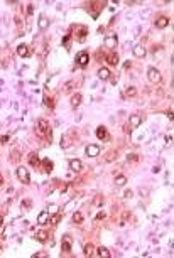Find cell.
<instances>
[{"label":"cell","mask_w":174,"mask_h":258,"mask_svg":"<svg viewBox=\"0 0 174 258\" xmlns=\"http://www.w3.org/2000/svg\"><path fill=\"white\" fill-rule=\"evenodd\" d=\"M36 132L37 135L41 137H47V142H51L52 137H51V127L46 120H37V125H36Z\"/></svg>","instance_id":"6da1fadb"},{"label":"cell","mask_w":174,"mask_h":258,"mask_svg":"<svg viewBox=\"0 0 174 258\" xmlns=\"http://www.w3.org/2000/svg\"><path fill=\"white\" fill-rule=\"evenodd\" d=\"M147 78H149V81L154 83V85H159V83L162 81V74H161V71H157L156 68L147 69Z\"/></svg>","instance_id":"7a4b0ae2"},{"label":"cell","mask_w":174,"mask_h":258,"mask_svg":"<svg viewBox=\"0 0 174 258\" xmlns=\"http://www.w3.org/2000/svg\"><path fill=\"white\" fill-rule=\"evenodd\" d=\"M15 174H17L19 181L22 182V184H29V182H31V176H29V170L26 167H19L15 170Z\"/></svg>","instance_id":"3957f363"},{"label":"cell","mask_w":174,"mask_h":258,"mask_svg":"<svg viewBox=\"0 0 174 258\" xmlns=\"http://www.w3.org/2000/svg\"><path fill=\"white\" fill-rule=\"evenodd\" d=\"M88 61H90V56H88V52H78L76 54V59H74V62H76L78 66H81V68H85L86 64H88Z\"/></svg>","instance_id":"277c9868"},{"label":"cell","mask_w":174,"mask_h":258,"mask_svg":"<svg viewBox=\"0 0 174 258\" xmlns=\"http://www.w3.org/2000/svg\"><path fill=\"white\" fill-rule=\"evenodd\" d=\"M117 44H118V37L115 34L105 37V47L107 49H115V47H117Z\"/></svg>","instance_id":"5b68a950"},{"label":"cell","mask_w":174,"mask_h":258,"mask_svg":"<svg viewBox=\"0 0 174 258\" xmlns=\"http://www.w3.org/2000/svg\"><path fill=\"white\" fill-rule=\"evenodd\" d=\"M17 54L20 57H29L32 54V51H31V47H29L27 44H20L19 47H17Z\"/></svg>","instance_id":"8992f818"},{"label":"cell","mask_w":174,"mask_h":258,"mask_svg":"<svg viewBox=\"0 0 174 258\" xmlns=\"http://www.w3.org/2000/svg\"><path fill=\"white\" fill-rule=\"evenodd\" d=\"M61 250H63L64 253H69V251H71V236H68V235H64V236H63Z\"/></svg>","instance_id":"52a82bcc"},{"label":"cell","mask_w":174,"mask_h":258,"mask_svg":"<svg viewBox=\"0 0 174 258\" xmlns=\"http://www.w3.org/2000/svg\"><path fill=\"white\" fill-rule=\"evenodd\" d=\"M27 162L32 165V167H37V165L41 164V159H39V155H37L36 152H31V153L27 155Z\"/></svg>","instance_id":"ba28073f"},{"label":"cell","mask_w":174,"mask_h":258,"mask_svg":"<svg viewBox=\"0 0 174 258\" xmlns=\"http://www.w3.org/2000/svg\"><path fill=\"white\" fill-rule=\"evenodd\" d=\"M100 153L98 145H86V157H97Z\"/></svg>","instance_id":"9c48e42d"},{"label":"cell","mask_w":174,"mask_h":258,"mask_svg":"<svg viewBox=\"0 0 174 258\" xmlns=\"http://www.w3.org/2000/svg\"><path fill=\"white\" fill-rule=\"evenodd\" d=\"M69 167H71L73 172H81V169H83L81 160L80 159H69Z\"/></svg>","instance_id":"30bf717a"},{"label":"cell","mask_w":174,"mask_h":258,"mask_svg":"<svg viewBox=\"0 0 174 258\" xmlns=\"http://www.w3.org/2000/svg\"><path fill=\"white\" fill-rule=\"evenodd\" d=\"M156 27L157 29H164V27H167V24H169V19L166 17V15H159V17L156 19Z\"/></svg>","instance_id":"8fae6325"},{"label":"cell","mask_w":174,"mask_h":258,"mask_svg":"<svg viewBox=\"0 0 174 258\" xmlns=\"http://www.w3.org/2000/svg\"><path fill=\"white\" fill-rule=\"evenodd\" d=\"M86 34H88V29H86L85 26L80 27L76 31V41L78 42H85V39H86Z\"/></svg>","instance_id":"7c38bea8"},{"label":"cell","mask_w":174,"mask_h":258,"mask_svg":"<svg viewBox=\"0 0 174 258\" xmlns=\"http://www.w3.org/2000/svg\"><path fill=\"white\" fill-rule=\"evenodd\" d=\"M97 74H98V78H100L102 81H107V80H110V78H112V73L108 71V68H100Z\"/></svg>","instance_id":"4fadbf2b"},{"label":"cell","mask_w":174,"mask_h":258,"mask_svg":"<svg viewBox=\"0 0 174 258\" xmlns=\"http://www.w3.org/2000/svg\"><path fill=\"white\" fill-rule=\"evenodd\" d=\"M132 52H134V56H135V57H140V59L147 56V51H146V47H144V46H135Z\"/></svg>","instance_id":"5bb4252c"},{"label":"cell","mask_w":174,"mask_h":258,"mask_svg":"<svg viewBox=\"0 0 174 258\" xmlns=\"http://www.w3.org/2000/svg\"><path fill=\"white\" fill-rule=\"evenodd\" d=\"M105 61L108 62L110 66H117L118 64V54H115V52H110V54H107V57H105Z\"/></svg>","instance_id":"9a60e30c"},{"label":"cell","mask_w":174,"mask_h":258,"mask_svg":"<svg viewBox=\"0 0 174 258\" xmlns=\"http://www.w3.org/2000/svg\"><path fill=\"white\" fill-rule=\"evenodd\" d=\"M128 123H130L132 128H137L139 125L142 123V116H140V115H132L130 120H128Z\"/></svg>","instance_id":"2e32d148"},{"label":"cell","mask_w":174,"mask_h":258,"mask_svg":"<svg viewBox=\"0 0 174 258\" xmlns=\"http://www.w3.org/2000/svg\"><path fill=\"white\" fill-rule=\"evenodd\" d=\"M95 134H97V137H98L100 140H105L107 137H108V132H107V128L103 127V125H100V127L95 130Z\"/></svg>","instance_id":"e0dca14e"},{"label":"cell","mask_w":174,"mask_h":258,"mask_svg":"<svg viewBox=\"0 0 174 258\" xmlns=\"http://www.w3.org/2000/svg\"><path fill=\"white\" fill-rule=\"evenodd\" d=\"M49 238V233L47 231H44V230H41V231H37L36 233V240L39 241V243H46Z\"/></svg>","instance_id":"ac0fdd59"},{"label":"cell","mask_w":174,"mask_h":258,"mask_svg":"<svg viewBox=\"0 0 174 258\" xmlns=\"http://www.w3.org/2000/svg\"><path fill=\"white\" fill-rule=\"evenodd\" d=\"M97 256H100V258H108V256H112V253H110L108 248L100 246V248L97 250Z\"/></svg>","instance_id":"d6986e66"},{"label":"cell","mask_w":174,"mask_h":258,"mask_svg":"<svg viewBox=\"0 0 174 258\" xmlns=\"http://www.w3.org/2000/svg\"><path fill=\"white\" fill-rule=\"evenodd\" d=\"M83 255H85V256H88V258L95 255V246H93L92 243H86V245H85V250H83Z\"/></svg>","instance_id":"ffe728a7"},{"label":"cell","mask_w":174,"mask_h":258,"mask_svg":"<svg viewBox=\"0 0 174 258\" xmlns=\"http://www.w3.org/2000/svg\"><path fill=\"white\" fill-rule=\"evenodd\" d=\"M81 100H83L81 93H76V95H73V96H71V106H73V108H78V106L81 105Z\"/></svg>","instance_id":"44dd1931"},{"label":"cell","mask_w":174,"mask_h":258,"mask_svg":"<svg viewBox=\"0 0 174 258\" xmlns=\"http://www.w3.org/2000/svg\"><path fill=\"white\" fill-rule=\"evenodd\" d=\"M10 160L14 162V164H19V162H20V152L17 150V148H12V150H10Z\"/></svg>","instance_id":"7402d4cb"},{"label":"cell","mask_w":174,"mask_h":258,"mask_svg":"<svg viewBox=\"0 0 174 258\" xmlns=\"http://www.w3.org/2000/svg\"><path fill=\"white\" fill-rule=\"evenodd\" d=\"M135 95H137V88H135V86H128L125 90V93H123V96L125 98H135Z\"/></svg>","instance_id":"603a6c76"},{"label":"cell","mask_w":174,"mask_h":258,"mask_svg":"<svg viewBox=\"0 0 174 258\" xmlns=\"http://www.w3.org/2000/svg\"><path fill=\"white\" fill-rule=\"evenodd\" d=\"M47 219H49V213H47V211H42V213L37 216V223H39V224H46Z\"/></svg>","instance_id":"cb8c5ba5"},{"label":"cell","mask_w":174,"mask_h":258,"mask_svg":"<svg viewBox=\"0 0 174 258\" xmlns=\"http://www.w3.org/2000/svg\"><path fill=\"white\" fill-rule=\"evenodd\" d=\"M47 27H49V20H47V17L41 15V17H39V29H41V31H44V29H47Z\"/></svg>","instance_id":"d4e9b609"},{"label":"cell","mask_w":174,"mask_h":258,"mask_svg":"<svg viewBox=\"0 0 174 258\" xmlns=\"http://www.w3.org/2000/svg\"><path fill=\"white\" fill-rule=\"evenodd\" d=\"M44 105H46V106L49 108V110H54V106H56V101H54V100H52V98H49L47 95H46V96H44Z\"/></svg>","instance_id":"484cf974"},{"label":"cell","mask_w":174,"mask_h":258,"mask_svg":"<svg viewBox=\"0 0 174 258\" xmlns=\"http://www.w3.org/2000/svg\"><path fill=\"white\" fill-rule=\"evenodd\" d=\"M41 164L44 165V172H51V170H52V162L49 159H42V160H41Z\"/></svg>","instance_id":"4316f807"},{"label":"cell","mask_w":174,"mask_h":258,"mask_svg":"<svg viewBox=\"0 0 174 258\" xmlns=\"http://www.w3.org/2000/svg\"><path fill=\"white\" fill-rule=\"evenodd\" d=\"M125 182H127L125 176H117V177H115V184H117V186H123Z\"/></svg>","instance_id":"83f0119b"},{"label":"cell","mask_w":174,"mask_h":258,"mask_svg":"<svg viewBox=\"0 0 174 258\" xmlns=\"http://www.w3.org/2000/svg\"><path fill=\"white\" fill-rule=\"evenodd\" d=\"M14 22H15V27H17L19 31H22V27H24V22H22V19H20V17H15V19H14Z\"/></svg>","instance_id":"f1b7e54d"},{"label":"cell","mask_w":174,"mask_h":258,"mask_svg":"<svg viewBox=\"0 0 174 258\" xmlns=\"http://www.w3.org/2000/svg\"><path fill=\"white\" fill-rule=\"evenodd\" d=\"M69 41H71V32H68L66 37L63 39V46H64V47H69Z\"/></svg>","instance_id":"f546056e"},{"label":"cell","mask_w":174,"mask_h":258,"mask_svg":"<svg viewBox=\"0 0 174 258\" xmlns=\"http://www.w3.org/2000/svg\"><path fill=\"white\" fill-rule=\"evenodd\" d=\"M115 159H117V150H113V152H110L108 155H107V162H113Z\"/></svg>","instance_id":"4dcf8cb0"},{"label":"cell","mask_w":174,"mask_h":258,"mask_svg":"<svg viewBox=\"0 0 174 258\" xmlns=\"http://www.w3.org/2000/svg\"><path fill=\"white\" fill-rule=\"evenodd\" d=\"M73 221H74V223H81V221H83V214H81V213H74V214H73Z\"/></svg>","instance_id":"1f68e13d"},{"label":"cell","mask_w":174,"mask_h":258,"mask_svg":"<svg viewBox=\"0 0 174 258\" xmlns=\"http://www.w3.org/2000/svg\"><path fill=\"white\" fill-rule=\"evenodd\" d=\"M59 221H61V214H56V216H54V218H52V219H51V223H52V226H56V224H57V223H59Z\"/></svg>","instance_id":"d6a6232c"},{"label":"cell","mask_w":174,"mask_h":258,"mask_svg":"<svg viewBox=\"0 0 174 258\" xmlns=\"http://www.w3.org/2000/svg\"><path fill=\"white\" fill-rule=\"evenodd\" d=\"M139 194H140V196H142V197H147L149 191L146 189V187H140V189H139Z\"/></svg>","instance_id":"836d02e7"},{"label":"cell","mask_w":174,"mask_h":258,"mask_svg":"<svg viewBox=\"0 0 174 258\" xmlns=\"http://www.w3.org/2000/svg\"><path fill=\"white\" fill-rule=\"evenodd\" d=\"M139 160V155H135V153H130L128 155V162H137Z\"/></svg>","instance_id":"e575fe53"},{"label":"cell","mask_w":174,"mask_h":258,"mask_svg":"<svg viewBox=\"0 0 174 258\" xmlns=\"http://www.w3.org/2000/svg\"><path fill=\"white\" fill-rule=\"evenodd\" d=\"M73 86H74V83H73V81H69V83H66V85H64V91H69V90H71V88H73Z\"/></svg>","instance_id":"d590c367"},{"label":"cell","mask_w":174,"mask_h":258,"mask_svg":"<svg viewBox=\"0 0 174 258\" xmlns=\"http://www.w3.org/2000/svg\"><path fill=\"white\" fill-rule=\"evenodd\" d=\"M32 256H34V258H46V256H47V253H44V251H42V253H36V255H32Z\"/></svg>","instance_id":"8d00e7d4"},{"label":"cell","mask_w":174,"mask_h":258,"mask_svg":"<svg viewBox=\"0 0 174 258\" xmlns=\"http://www.w3.org/2000/svg\"><path fill=\"white\" fill-rule=\"evenodd\" d=\"M31 206H32L31 201H24V202H22V207H24V209H26V207H31Z\"/></svg>","instance_id":"74e56055"},{"label":"cell","mask_w":174,"mask_h":258,"mask_svg":"<svg viewBox=\"0 0 174 258\" xmlns=\"http://www.w3.org/2000/svg\"><path fill=\"white\" fill-rule=\"evenodd\" d=\"M32 10H34V7H32L31 3H29V5H27V15H31V14H32Z\"/></svg>","instance_id":"f35d334b"},{"label":"cell","mask_w":174,"mask_h":258,"mask_svg":"<svg viewBox=\"0 0 174 258\" xmlns=\"http://www.w3.org/2000/svg\"><path fill=\"white\" fill-rule=\"evenodd\" d=\"M0 140H2L3 144H5V142H9V135H3V137H2V139H0Z\"/></svg>","instance_id":"ab89813d"},{"label":"cell","mask_w":174,"mask_h":258,"mask_svg":"<svg viewBox=\"0 0 174 258\" xmlns=\"http://www.w3.org/2000/svg\"><path fill=\"white\" fill-rule=\"evenodd\" d=\"M132 194H134L132 191H125V197H127V199H128V197H132Z\"/></svg>","instance_id":"60d3db41"},{"label":"cell","mask_w":174,"mask_h":258,"mask_svg":"<svg viewBox=\"0 0 174 258\" xmlns=\"http://www.w3.org/2000/svg\"><path fill=\"white\" fill-rule=\"evenodd\" d=\"M167 118H169V120L174 118V116H172V111H167Z\"/></svg>","instance_id":"b9f144b4"},{"label":"cell","mask_w":174,"mask_h":258,"mask_svg":"<svg viewBox=\"0 0 174 258\" xmlns=\"http://www.w3.org/2000/svg\"><path fill=\"white\" fill-rule=\"evenodd\" d=\"M2 224H3V216L0 214V226H2Z\"/></svg>","instance_id":"7bdbcfd3"},{"label":"cell","mask_w":174,"mask_h":258,"mask_svg":"<svg viewBox=\"0 0 174 258\" xmlns=\"http://www.w3.org/2000/svg\"><path fill=\"white\" fill-rule=\"evenodd\" d=\"M2 184H3V179H2V176H0V187H2Z\"/></svg>","instance_id":"ee69618b"}]
</instances>
